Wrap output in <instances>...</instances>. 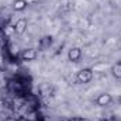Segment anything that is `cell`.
Listing matches in <instances>:
<instances>
[{"label":"cell","instance_id":"9","mask_svg":"<svg viewBox=\"0 0 121 121\" xmlns=\"http://www.w3.org/2000/svg\"><path fill=\"white\" fill-rule=\"evenodd\" d=\"M51 44H52V37H51V35H47V37L41 38V41H39V47H41V49H47V48H49Z\"/></svg>","mask_w":121,"mask_h":121},{"label":"cell","instance_id":"7","mask_svg":"<svg viewBox=\"0 0 121 121\" xmlns=\"http://www.w3.org/2000/svg\"><path fill=\"white\" fill-rule=\"evenodd\" d=\"M110 72H111V75H113L114 79L121 80V60L114 62V63L110 66Z\"/></svg>","mask_w":121,"mask_h":121},{"label":"cell","instance_id":"1","mask_svg":"<svg viewBox=\"0 0 121 121\" xmlns=\"http://www.w3.org/2000/svg\"><path fill=\"white\" fill-rule=\"evenodd\" d=\"M93 76H94V73L90 68H83L76 73V82L80 85H87L93 80Z\"/></svg>","mask_w":121,"mask_h":121},{"label":"cell","instance_id":"14","mask_svg":"<svg viewBox=\"0 0 121 121\" xmlns=\"http://www.w3.org/2000/svg\"><path fill=\"white\" fill-rule=\"evenodd\" d=\"M120 41H121V32H120Z\"/></svg>","mask_w":121,"mask_h":121},{"label":"cell","instance_id":"11","mask_svg":"<svg viewBox=\"0 0 121 121\" xmlns=\"http://www.w3.org/2000/svg\"><path fill=\"white\" fill-rule=\"evenodd\" d=\"M1 108H3V100L0 99V110H1Z\"/></svg>","mask_w":121,"mask_h":121},{"label":"cell","instance_id":"13","mask_svg":"<svg viewBox=\"0 0 121 121\" xmlns=\"http://www.w3.org/2000/svg\"><path fill=\"white\" fill-rule=\"evenodd\" d=\"M118 13H120V16H121V9H120V11H118Z\"/></svg>","mask_w":121,"mask_h":121},{"label":"cell","instance_id":"2","mask_svg":"<svg viewBox=\"0 0 121 121\" xmlns=\"http://www.w3.org/2000/svg\"><path fill=\"white\" fill-rule=\"evenodd\" d=\"M18 58L23 62H32L38 58V49L35 48H26L18 54Z\"/></svg>","mask_w":121,"mask_h":121},{"label":"cell","instance_id":"3","mask_svg":"<svg viewBox=\"0 0 121 121\" xmlns=\"http://www.w3.org/2000/svg\"><path fill=\"white\" fill-rule=\"evenodd\" d=\"M83 56V52L79 47H72L69 51H68V60L70 62H79Z\"/></svg>","mask_w":121,"mask_h":121},{"label":"cell","instance_id":"8","mask_svg":"<svg viewBox=\"0 0 121 121\" xmlns=\"http://www.w3.org/2000/svg\"><path fill=\"white\" fill-rule=\"evenodd\" d=\"M28 6V0H14L13 1V9L16 11H24Z\"/></svg>","mask_w":121,"mask_h":121},{"label":"cell","instance_id":"4","mask_svg":"<svg viewBox=\"0 0 121 121\" xmlns=\"http://www.w3.org/2000/svg\"><path fill=\"white\" fill-rule=\"evenodd\" d=\"M111 103H113V96L110 93H101L96 99V104L100 106V107H106V106H108Z\"/></svg>","mask_w":121,"mask_h":121},{"label":"cell","instance_id":"12","mask_svg":"<svg viewBox=\"0 0 121 121\" xmlns=\"http://www.w3.org/2000/svg\"><path fill=\"white\" fill-rule=\"evenodd\" d=\"M118 103H120V106H121V96L118 97Z\"/></svg>","mask_w":121,"mask_h":121},{"label":"cell","instance_id":"5","mask_svg":"<svg viewBox=\"0 0 121 121\" xmlns=\"http://www.w3.org/2000/svg\"><path fill=\"white\" fill-rule=\"evenodd\" d=\"M27 26H28V23H27V18H24V17H21V18H18L16 23H14V31H16V34H18V35H21V34H24L26 31H27Z\"/></svg>","mask_w":121,"mask_h":121},{"label":"cell","instance_id":"10","mask_svg":"<svg viewBox=\"0 0 121 121\" xmlns=\"http://www.w3.org/2000/svg\"><path fill=\"white\" fill-rule=\"evenodd\" d=\"M65 121H79V118H69V120H65Z\"/></svg>","mask_w":121,"mask_h":121},{"label":"cell","instance_id":"6","mask_svg":"<svg viewBox=\"0 0 121 121\" xmlns=\"http://www.w3.org/2000/svg\"><path fill=\"white\" fill-rule=\"evenodd\" d=\"M110 66L111 65H108L106 62H96L90 69L93 70V73H104L107 69H110Z\"/></svg>","mask_w":121,"mask_h":121}]
</instances>
